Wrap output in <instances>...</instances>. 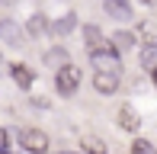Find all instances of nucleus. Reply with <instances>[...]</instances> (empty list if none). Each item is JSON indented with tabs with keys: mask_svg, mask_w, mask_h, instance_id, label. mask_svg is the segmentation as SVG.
Listing matches in <instances>:
<instances>
[{
	"mask_svg": "<svg viewBox=\"0 0 157 154\" xmlns=\"http://www.w3.org/2000/svg\"><path fill=\"white\" fill-rule=\"evenodd\" d=\"M83 45H87L90 58H93V55H119L116 45H112V39L99 32V26H83Z\"/></svg>",
	"mask_w": 157,
	"mask_h": 154,
	"instance_id": "nucleus-1",
	"label": "nucleus"
},
{
	"mask_svg": "<svg viewBox=\"0 0 157 154\" xmlns=\"http://www.w3.org/2000/svg\"><path fill=\"white\" fill-rule=\"evenodd\" d=\"M77 87H80V67L77 64L58 67V74H55V90H58L61 96H71V93H77Z\"/></svg>",
	"mask_w": 157,
	"mask_h": 154,
	"instance_id": "nucleus-2",
	"label": "nucleus"
},
{
	"mask_svg": "<svg viewBox=\"0 0 157 154\" xmlns=\"http://www.w3.org/2000/svg\"><path fill=\"white\" fill-rule=\"evenodd\" d=\"M19 144L26 148V154H48V135L42 129H23L19 132Z\"/></svg>",
	"mask_w": 157,
	"mask_h": 154,
	"instance_id": "nucleus-3",
	"label": "nucleus"
},
{
	"mask_svg": "<svg viewBox=\"0 0 157 154\" xmlns=\"http://www.w3.org/2000/svg\"><path fill=\"white\" fill-rule=\"evenodd\" d=\"M0 39L6 42V45H13V48H19L23 45V26L16 23V19H0Z\"/></svg>",
	"mask_w": 157,
	"mask_h": 154,
	"instance_id": "nucleus-4",
	"label": "nucleus"
},
{
	"mask_svg": "<svg viewBox=\"0 0 157 154\" xmlns=\"http://www.w3.org/2000/svg\"><path fill=\"white\" fill-rule=\"evenodd\" d=\"M93 67H96V74H116V77H122V64H119V55H93Z\"/></svg>",
	"mask_w": 157,
	"mask_h": 154,
	"instance_id": "nucleus-5",
	"label": "nucleus"
},
{
	"mask_svg": "<svg viewBox=\"0 0 157 154\" xmlns=\"http://www.w3.org/2000/svg\"><path fill=\"white\" fill-rule=\"evenodd\" d=\"M119 129H122V132H132V135L141 129V116H138L135 106H122V109H119Z\"/></svg>",
	"mask_w": 157,
	"mask_h": 154,
	"instance_id": "nucleus-6",
	"label": "nucleus"
},
{
	"mask_svg": "<svg viewBox=\"0 0 157 154\" xmlns=\"http://www.w3.org/2000/svg\"><path fill=\"white\" fill-rule=\"evenodd\" d=\"M103 6H106V13L116 16V19H132V3H128V0H103Z\"/></svg>",
	"mask_w": 157,
	"mask_h": 154,
	"instance_id": "nucleus-7",
	"label": "nucleus"
},
{
	"mask_svg": "<svg viewBox=\"0 0 157 154\" xmlns=\"http://www.w3.org/2000/svg\"><path fill=\"white\" fill-rule=\"evenodd\" d=\"M119 83H122V80H119L116 74H96V77H93L96 93H106V96H109V93H116V90H119Z\"/></svg>",
	"mask_w": 157,
	"mask_h": 154,
	"instance_id": "nucleus-8",
	"label": "nucleus"
},
{
	"mask_svg": "<svg viewBox=\"0 0 157 154\" xmlns=\"http://www.w3.org/2000/svg\"><path fill=\"white\" fill-rule=\"evenodd\" d=\"M10 74H13V80H16V87H23V90H29L32 80H35V74H32L26 64H19V61H16V64H10Z\"/></svg>",
	"mask_w": 157,
	"mask_h": 154,
	"instance_id": "nucleus-9",
	"label": "nucleus"
},
{
	"mask_svg": "<svg viewBox=\"0 0 157 154\" xmlns=\"http://www.w3.org/2000/svg\"><path fill=\"white\" fill-rule=\"evenodd\" d=\"M80 151L83 154H109V151H106V141L96 138V135H83L80 138Z\"/></svg>",
	"mask_w": 157,
	"mask_h": 154,
	"instance_id": "nucleus-10",
	"label": "nucleus"
},
{
	"mask_svg": "<svg viewBox=\"0 0 157 154\" xmlns=\"http://www.w3.org/2000/svg\"><path fill=\"white\" fill-rule=\"evenodd\" d=\"M48 29H52V26H48V19L42 16V13H32V16H29V23H26V32H29V36H35V39H39V36H45Z\"/></svg>",
	"mask_w": 157,
	"mask_h": 154,
	"instance_id": "nucleus-11",
	"label": "nucleus"
},
{
	"mask_svg": "<svg viewBox=\"0 0 157 154\" xmlns=\"http://www.w3.org/2000/svg\"><path fill=\"white\" fill-rule=\"evenodd\" d=\"M141 67H144V71H157V42H151V45H144V48H141Z\"/></svg>",
	"mask_w": 157,
	"mask_h": 154,
	"instance_id": "nucleus-12",
	"label": "nucleus"
},
{
	"mask_svg": "<svg viewBox=\"0 0 157 154\" xmlns=\"http://www.w3.org/2000/svg\"><path fill=\"white\" fill-rule=\"evenodd\" d=\"M45 64H58V67L71 64V61H67V48H61V45H52V48L45 52Z\"/></svg>",
	"mask_w": 157,
	"mask_h": 154,
	"instance_id": "nucleus-13",
	"label": "nucleus"
},
{
	"mask_svg": "<svg viewBox=\"0 0 157 154\" xmlns=\"http://www.w3.org/2000/svg\"><path fill=\"white\" fill-rule=\"evenodd\" d=\"M74 26H77V16H74V13H64L61 19H55V23H52V32H58V36H67Z\"/></svg>",
	"mask_w": 157,
	"mask_h": 154,
	"instance_id": "nucleus-14",
	"label": "nucleus"
},
{
	"mask_svg": "<svg viewBox=\"0 0 157 154\" xmlns=\"http://www.w3.org/2000/svg\"><path fill=\"white\" fill-rule=\"evenodd\" d=\"M112 45H116V52H128V48L135 45V32H116V36H112Z\"/></svg>",
	"mask_w": 157,
	"mask_h": 154,
	"instance_id": "nucleus-15",
	"label": "nucleus"
},
{
	"mask_svg": "<svg viewBox=\"0 0 157 154\" xmlns=\"http://www.w3.org/2000/svg\"><path fill=\"white\" fill-rule=\"evenodd\" d=\"M138 36L144 39V45H151V42H157V23H151V19L138 23Z\"/></svg>",
	"mask_w": 157,
	"mask_h": 154,
	"instance_id": "nucleus-16",
	"label": "nucleus"
},
{
	"mask_svg": "<svg viewBox=\"0 0 157 154\" xmlns=\"http://www.w3.org/2000/svg\"><path fill=\"white\" fill-rule=\"evenodd\" d=\"M132 154H154V144L144 141V138H138V141L132 144Z\"/></svg>",
	"mask_w": 157,
	"mask_h": 154,
	"instance_id": "nucleus-17",
	"label": "nucleus"
},
{
	"mask_svg": "<svg viewBox=\"0 0 157 154\" xmlns=\"http://www.w3.org/2000/svg\"><path fill=\"white\" fill-rule=\"evenodd\" d=\"M0 154H10V138H6V129H0Z\"/></svg>",
	"mask_w": 157,
	"mask_h": 154,
	"instance_id": "nucleus-18",
	"label": "nucleus"
},
{
	"mask_svg": "<svg viewBox=\"0 0 157 154\" xmlns=\"http://www.w3.org/2000/svg\"><path fill=\"white\" fill-rule=\"evenodd\" d=\"M13 3H16V0H0V6H13Z\"/></svg>",
	"mask_w": 157,
	"mask_h": 154,
	"instance_id": "nucleus-19",
	"label": "nucleus"
},
{
	"mask_svg": "<svg viewBox=\"0 0 157 154\" xmlns=\"http://www.w3.org/2000/svg\"><path fill=\"white\" fill-rule=\"evenodd\" d=\"M0 71H6V61H3V55H0Z\"/></svg>",
	"mask_w": 157,
	"mask_h": 154,
	"instance_id": "nucleus-20",
	"label": "nucleus"
},
{
	"mask_svg": "<svg viewBox=\"0 0 157 154\" xmlns=\"http://www.w3.org/2000/svg\"><path fill=\"white\" fill-rule=\"evenodd\" d=\"M141 3H144V6H154V3H157V0H141Z\"/></svg>",
	"mask_w": 157,
	"mask_h": 154,
	"instance_id": "nucleus-21",
	"label": "nucleus"
},
{
	"mask_svg": "<svg viewBox=\"0 0 157 154\" xmlns=\"http://www.w3.org/2000/svg\"><path fill=\"white\" fill-rule=\"evenodd\" d=\"M154 87H157V71H154Z\"/></svg>",
	"mask_w": 157,
	"mask_h": 154,
	"instance_id": "nucleus-22",
	"label": "nucleus"
},
{
	"mask_svg": "<svg viewBox=\"0 0 157 154\" xmlns=\"http://www.w3.org/2000/svg\"><path fill=\"white\" fill-rule=\"evenodd\" d=\"M77 154H83V151H77Z\"/></svg>",
	"mask_w": 157,
	"mask_h": 154,
	"instance_id": "nucleus-23",
	"label": "nucleus"
}]
</instances>
